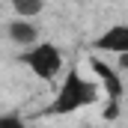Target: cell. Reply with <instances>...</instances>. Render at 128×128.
<instances>
[{"label": "cell", "mask_w": 128, "mask_h": 128, "mask_svg": "<svg viewBox=\"0 0 128 128\" xmlns=\"http://www.w3.org/2000/svg\"><path fill=\"white\" fill-rule=\"evenodd\" d=\"M101 92L104 90H101L98 78L90 80L78 68H68L66 78H63V84H60V90H57V96H54V101H51V107H48V113L51 116H66V113L84 110V107L96 104Z\"/></svg>", "instance_id": "obj_1"}, {"label": "cell", "mask_w": 128, "mask_h": 128, "mask_svg": "<svg viewBox=\"0 0 128 128\" xmlns=\"http://www.w3.org/2000/svg\"><path fill=\"white\" fill-rule=\"evenodd\" d=\"M18 60L27 66L39 80H54V78L63 72V66H66L63 51H60L54 42H36V45H30V48L21 51Z\"/></svg>", "instance_id": "obj_2"}, {"label": "cell", "mask_w": 128, "mask_h": 128, "mask_svg": "<svg viewBox=\"0 0 128 128\" xmlns=\"http://www.w3.org/2000/svg\"><path fill=\"white\" fill-rule=\"evenodd\" d=\"M90 68H92V74L98 78V84H101V90H104V98H107L104 119H116L119 104H122V98H125V84H122L119 68L110 66L107 60H101V57H90Z\"/></svg>", "instance_id": "obj_3"}, {"label": "cell", "mask_w": 128, "mask_h": 128, "mask_svg": "<svg viewBox=\"0 0 128 128\" xmlns=\"http://www.w3.org/2000/svg\"><path fill=\"white\" fill-rule=\"evenodd\" d=\"M92 48H96L98 54L125 57V54H128V21L107 27V30H104V33H101V36L96 39V42H92Z\"/></svg>", "instance_id": "obj_4"}, {"label": "cell", "mask_w": 128, "mask_h": 128, "mask_svg": "<svg viewBox=\"0 0 128 128\" xmlns=\"http://www.w3.org/2000/svg\"><path fill=\"white\" fill-rule=\"evenodd\" d=\"M6 33H9V42L18 45V48H30L39 42V27L33 24V18H21L15 15V21L6 24Z\"/></svg>", "instance_id": "obj_5"}, {"label": "cell", "mask_w": 128, "mask_h": 128, "mask_svg": "<svg viewBox=\"0 0 128 128\" xmlns=\"http://www.w3.org/2000/svg\"><path fill=\"white\" fill-rule=\"evenodd\" d=\"M9 3H12V12L21 18H36L45 9V0H9Z\"/></svg>", "instance_id": "obj_6"}]
</instances>
